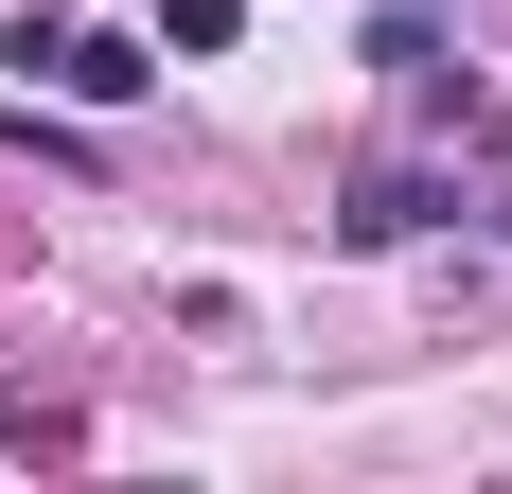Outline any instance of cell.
<instances>
[{"label":"cell","mask_w":512,"mask_h":494,"mask_svg":"<svg viewBox=\"0 0 512 494\" xmlns=\"http://www.w3.org/2000/svg\"><path fill=\"white\" fill-rule=\"evenodd\" d=\"M248 36V0H159V53H230Z\"/></svg>","instance_id":"obj_3"},{"label":"cell","mask_w":512,"mask_h":494,"mask_svg":"<svg viewBox=\"0 0 512 494\" xmlns=\"http://www.w3.org/2000/svg\"><path fill=\"white\" fill-rule=\"evenodd\" d=\"M424 212H442V195H424V177H354V247H407Z\"/></svg>","instance_id":"obj_2"},{"label":"cell","mask_w":512,"mask_h":494,"mask_svg":"<svg viewBox=\"0 0 512 494\" xmlns=\"http://www.w3.org/2000/svg\"><path fill=\"white\" fill-rule=\"evenodd\" d=\"M36 71H53L71 106H124V89H159V53H142V36H89V18H53V53H36Z\"/></svg>","instance_id":"obj_1"}]
</instances>
